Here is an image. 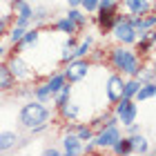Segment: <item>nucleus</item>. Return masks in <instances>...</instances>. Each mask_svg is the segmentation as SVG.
<instances>
[{
  "mask_svg": "<svg viewBox=\"0 0 156 156\" xmlns=\"http://www.w3.org/2000/svg\"><path fill=\"white\" fill-rule=\"evenodd\" d=\"M107 65L114 69V72L123 74L125 78H132V76H138L140 67H143V58L134 51V49H129L127 45H116L107 49Z\"/></svg>",
  "mask_w": 156,
  "mask_h": 156,
  "instance_id": "obj_1",
  "label": "nucleus"
},
{
  "mask_svg": "<svg viewBox=\"0 0 156 156\" xmlns=\"http://www.w3.org/2000/svg\"><path fill=\"white\" fill-rule=\"evenodd\" d=\"M49 118H51V109L47 107V103H40L36 98L27 101L18 112V123L27 132L38 125H49Z\"/></svg>",
  "mask_w": 156,
  "mask_h": 156,
  "instance_id": "obj_2",
  "label": "nucleus"
},
{
  "mask_svg": "<svg viewBox=\"0 0 156 156\" xmlns=\"http://www.w3.org/2000/svg\"><path fill=\"white\" fill-rule=\"evenodd\" d=\"M5 65H7V69H9V74L13 76L16 85H34L38 80V74L34 72V67L25 60V56L20 51H11L9 56H7Z\"/></svg>",
  "mask_w": 156,
  "mask_h": 156,
  "instance_id": "obj_3",
  "label": "nucleus"
},
{
  "mask_svg": "<svg viewBox=\"0 0 156 156\" xmlns=\"http://www.w3.org/2000/svg\"><path fill=\"white\" fill-rule=\"evenodd\" d=\"M109 34H112V38H114L118 45H127V47H132L134 42L138 40V34L132 27V23L127 20V13H123L120 9L116 11V16H114V25H112Z\"/></svg>",
  "mask_w": 156,
  "mask_h": 156,
  "instance_id": "obj_4",
  "label": "nucleus"
},
{
  "mask_svg": "<svg viewBox=\"0 0 156 156\" xmlns=\"http://www.w3.org/2000/svg\"><path fill=\"white\" fill-rule=\"evenodd\" d=\"M91 72V60L89 58H72L65 62V67H62V76H65L67 83H83L85 78L89 76Z\"/></svg>",
  "mask_w": 156,
  "mask_h": 156,
  "instance_id": "obj_5",
  "label": "nucleus"
},
{
  "mask_svg": "<svg viewBox=\"0 0 156 156\" xmlns=\"http://www.w3.org/2000/svg\"><path fill=\"white\" fill-rule=\"evenodd\" d=\"M112 112H114V116H116L120 127L129 125V123H134V120L138 118V105H136L134 98H118L114 103V109Z\"/></svg>",
  "mask_w": 156,
  "mask_h": 156,
  "instance_id": "obj_6",
  "label": "nucleus"
},
{
  "mask_svg": "<svg viewBox=\"0 0 156 156\" xmlns=\"http://www.w3.org/2000/svg\"><path fill=\"white\" fill-rule=\"evenodd\" d=\"M120 136H123L120 125H105V127H101V129L94 134V138H91V140H94V145H96L98 152H109L112 145H114Z\"/></svg>",
  "mask_w": 156,
  "mask_h": 156,
  "instance_id": "obj_7",
  "label": "nucleus"
},
{
  "mask_svg": "<svg viewBox=\"0 0 156 156\" xmlns=\"http://www.w3.org/2000/svg\"><path fill=\"white\" fill-rule=\"evenodd\" d=\"M31 11H34V7L27 2V0H18V2H13L11 5V20L13 23L11 25H18V27H23V29H27V27H31Z\"/></svg>",
  "mask_w": 156,
  "mask_h": 156,
  "instance_id": "obj_8",
  "label": "nucleus"
},
{
  "mask_svg": "<svg viewBox=\"0 0 156 156\" xmlns=\"http://www.w3.org/2000/svg\"><path fill=\"white\" fill-rule=\"evenodd\" d=\"M118 9L127 16H145L150 11H156L152 0H118Z\"/></svg>",
  "mask_w": 156,
  "mask_h": 156,
  "instance_id": "obj_9",
  "label": "nucleus"
},
{
  "mask_svg": "<svg viewBox=\"0 0 156 156\" xmlns=\"http://www.w3.org/2000/svg\"><path fill=\"white\" fill-rule=\"evenodd\" d=\"M123 83H125V76L118 74V72H112L105 80V96H107V103L114 105L118 98H123Z\"/></svg>",
  "mask_w": 156,
  "mask_h": 156,
  "instance_id": "obj_10",
  "label": "nucleus"
},
{
  "mask_svg": "<svg viewBox=\"0 0 156 156\" xmlns=\"http://www.w3.org/2000/svg\"><path fill=\"white\" fill-rule=\"evenodd\" d=\"M60 150L62 154H67V156H78V154H83V140L76 136V134L69 129H65V134H62V138H60Z\"/></svg>",
  "mask_w": 156,
  "mask_h": 156,
  "instance_id": "obj_11",
  "label": "nucleus"
},
{
  "mask_svg": "<svg viewBox=\"0 0 156 156\" xmlns=\"http://www.w3.org/2000/svg\"><path fill=\"white\" fill-rule=\"evenodd\" d=\"M127 20L132 23V27L136 29L138 36H143L147 29H154L156 27V11H150L145 16H127Z\"/></svg>",
  "mask_w": 156,
  "mask_h": 156,
  "instance_id": "obj_12",
  "label": "nucleus"
},
{
  "mask_svg": "<svg viewBox=\"0 0 156 156\" xmlns=\"http://www.w3.org/2000/svg\"><path fill=\"white\" fill-rule=\"evenodd\" d=\"M40 34L42 31L38 29V27H27L25 34H23V38L13 45V51H25V49H29V47H36L38 40H40Z\"/></svg>",
  "mask_w": 156,
  "mask_h": 156,
  "instance_id": "obj_13",
  "label": "nucleus"
},
{
  "mask_svg": "<svg viewBox=\"0 0 156 156\" xmlns=\"http://www.w3.org/2000/svg\"><path fill=\"white\" fill-rule=\"evenodd\" d=\"M58 109V114H60V118L65 120V123H76L78 118H80V105H78L76 101H65L60 105V107H56Z\"/></svg>",
  "mask_w": 156,
  "mask_h": 156,
  "instance_id": "obj_14",
  "label": "nucleus"
},
{
  "mask_svg": "<svg viewBox=\"0 0 156 156\" xmlns=\"http://www.w3.org/2000/svg\"><path fill=\"white\" fill-rule=\"evenodd\" d=\"M127 138H129L132 154H150V152H152V147H150V138H147L143 132L127 134Z\"/></svg>",
  "mask_w": 156,
  "mask_h": 156,
  "instance_id": "obj_15",
  "label": "nucleus"
},
{
  "mask_svg": "<svg viewBox=\"0 0 156 156\" xmlns=\"http://www.w3.org/2000/svg\"><path fill=\"white\" fill-rule=\"evenodd\" d=\"M18 140H20V136H18L16 132H11V129L0 132V154L13 152V150L18 147Z\"/></svg>",
  "mask_w": 156,
  "mask_h": 156,
  "instance_id": "obj_16",
  "label": "nucleus"
},
{
  "mask_svg": "<svg viewBox=\"0 0 156 156\" xmlns=\"http://www.w3.org/2000/svg\"><path fill=\"white\" fill-rule=\"evenodd\" d=\"M51 29H54V31H58V34H65V36H78V34H80V31H78V27H76L67 16L58 18V20H56V23L51 25Z\"/></svg>",
  "mask_w": 156,
  "mask_h": 156,
  "instance_id": "obj_17",
  "label": "nucleus"
},
{
  "mask_svg": "<svg viewBox=\"0 0 156 156\" xmlns=\"http://www.w3.org/2000/svg\"><path fill=\"white\" fill-rule=\"evenodd\" d=\"M118 11V9H116ZM116 11H101L98 9L96 13V25H98V29H101V34H109L112 29V25H114V16H116Z\"/></svg>",
  "mask_w": 156,
  "mask_h": 156,
  "instance_id": "obj_18",
  "label": "nucleus"
},
{
  "mask_svg": "<svg viewBox=\"0 0 156 156\" xmlns=\"http://www.w3.org/2000/svg\"><path fill=\"white\" fill-rule=\"evenodd\" d=\"M91 49H94V38L91 36H85V38L78 36V42L74 47V58H87Z\"/></svg>",
  "mask_w": 156,
  "mask_h": 156,
  "instance_id": "obj_19",
  "label": "nucleus"
},
{
  "mask_svg": "<svg viewBox=\"0 0 156 156\" xmlns=\"http://www.w3.org/2000/svg\"><path fill=\"white\" fill-rule=\"evenodd\" d=\"M67 18H69V20H72V23L78 27V31H83L85 27H87V23H89V20H87V13H85L80 7H69Z\"/></svg>",
  "mask_w": 156,
  "mask_h": 156,
  "instance_id": "obj_20",
  "label": "nucleus"
},
{
  "mask_svg": "<svg viewBox=\"0 0 156 156\" xmlns=\"http://www.w3.org/2000/svg\"><path fill=\"white\" fill-rule=\"evenodd\" d=\"M31 98H36V101L40 103H49L51 101V89H49V85L47 83H34L31 85Z\"/></svg>",
  "mask_w": 156,
  "mask_h": 156,
  "instance_id": "obj_21",
  "label": "nucleus"
},
{
  "mask_svg": "<svg viewBox=\"0 0 156 156\" xmlns=\"http://www.w3.org/2000/svg\"><path fill=\"white\" fill-rule=\"evenodd\" d=\"M72 94H74L72 83H65L58 91H54V94H51V103H54V107H60V105L65 103V101H69V98H72Z\"/></svg>",
  "mask_w": 156,
  "mask_h": 156,
  "instance_id": "obj_22",
  "label": "nucleus"
},
{
  "mask_svg": "<svg viewBox=\"0 0 156 156\" xmlns=\"http://www.w3.org/2000/svg\"><path fill=\"white\" fill-rule=\"evenodd\" d=\"M13 87H16L13 76L9 74L5 62H0V91H13Z\"/></svg>",
  "mask_w": 156,
  "mask_h": 156,
  "instance_id": "obj_23",
  "label": "nucleus"
},
{
  "mask_svg": "<svg viewBox=\"0 0 156 156\" xmlns=\"http://www.w3.org/2000/svg\"><path fill=\"white\" fill-rule=\"evenodd\" d=\"M154 94H156V85H154V83H143V85L138 87L136 96H134V101H136V103L152 101V98H154Z\"/></svg>",
  "mask_w": 156,
  "mask_h": 156,
  "instance_id": "obj_24",
  "label": "nucleus"
},
{
  "mask_svg": "<svg viewBox=\"0 0 156 156\" xmlns=\"http://www.w3.org/2000/svg\"><path fill=\"white\" fill-rule=\"evenodd\" d=\"M140 83L136 76H132V78H125V83H123V98H134L136 96V91H138V87H140Z\"/></svg>",
  "mask_w": 156,
  "mask_h": 156,
  "instance_id": "obj_25",
  "label": "nucleus"
},
{
  "mask_svg": "<svg viewBox=\"0 0 156 156\" xmlns=\"http://www.w3.org/2000/svg\"><path fill=\"white\" fill-rule=\"evenodd\" d=\"M72 132L83 140V143H87V140L94 138V129H91L87 123H78V125H74V127H72Z\"/></svg>",
  "mask_w": 156,
  "mask_h": 156,
  "instance_id": "obj_26",
  "label": "nucleus"
},
{
  "mask_svg": "<svg viewBox=\"0 0 156 156\" xmlns=\"http://www.w3.org/2000/svg\"><path fill=\"white\" fill-rule=\"evenodd\" d=\"M109 152H112V154H132V147H129V138H127L125 134H123V136H120V138L116 140V143L112 145V150H109Z\"/></svg>",
  "mask_w": 156,
  "mask_h": 156,
  "instance_id": "obj_27",
  "label": "nucleus"
},
{
  "mask_svg": "<svg viewBox=\"0 0 156 156\" xmlns=\"http://www.w3.org/2000/svg\"><path fill=\"white\" fill-rule=\"evenodd\" d=\"M45 83L49 85V89H51V94H54V91H58V89H60L67 80H65V76H62V72H54V74L49 76Z\"/></svg>",
  "mask_w": 156,
  "mask_h": 156,
  "instance_id": "obj_28",
  "label": "nucleus"
},
{
  "mask_svg": "<svg viewBox=\"0 0 156 156\" xmlns=\"http://www.w3.org/2000/svg\"><path fill=\"white\" fill-rule=\"evenodd\" d=\"M47 18H49V9L47 7H34V11H31V23H47Z\"/></svg>",
  "mask_w": 156,
  "mask_h": 156,
  "instance_id": "obj_29",
  "label": "nucleus"
},
{
  "mask_svg": "<svg viewBox=\"0 0 156 156\" xmlns=\"http://www.w3.org/2000/svg\"><path fill=\"white\" fill-rule=\"evenodd\" d=\"M23 34H25V29L23 27H18V25H11L9 27V31H7V38H9V42L11 45H16V42L23 38Z\"/></svg>",
  "mask_w": 156,
  "mask_h": 156,
  "instance_id": "obj_30",
  "label": "nucleus"
},
{
  "mask_svg": "<svg viewBox=\"0 0 156 156\" xmlns=\"http://www.w3.org/2000/svg\"><path fill=\"white\" fill-rule=\"evenodd\" d=\"M11 13H5V16H0V38H5L7 36V31H9V27H11Z\"/></svg>",
  "mask_w": 156,
  "mask_h": 156,
  "instance_id": "obj_31",
  "label": "nucleus"
},
{
  "mask_svg": "<svg viewBox=\"0 0 156 156\" xmlns=\"http://www.w3.org/2000/svg\"><path fill=\"white\" fill-rule=\"evenodd\" d=\"M98 9L101 11H116L118 9V0H98Z\"/></svg>",
  "mask_w": 156,
  "mask_h": 156,
  "instance_id": "obj_32",
  "label": "nucleus"
},
{
  "mask_svg": "<svg viewBox=\"0 0 156 156\" xmlns=\"http://www.w3.org/2000/svg\"><path fill=\"white\" fill-rule=\"evenodd\" d=\"M80 9L85 11V13H96V9H98V0H80Z\"/></svg>",
  "mask_w": 156,
  "mask_h": 156,
  "instance_id": "obj_33",
  "label": "nucleus"
},
{
  "mask_svg": "<svg viewBox=\"0 0 156 156\" xmlns=\"http://www.w3.org/2000/svg\"><path fill=\"white\" fill-rule=\"evenodd\" d=\"M42 154H45V156H60V154H62V150H60V147L49 145V147H45V150H42Z\"/></svg>",
  "mask_w": 156,
  "mask_h": 156,
  "instance_id": "obj_34",
  "label": "nucleus"
},
{
  "mask_svg": "<svg viewBox=\"0 0 156 156\" xmlns=\"http://www.w3.org/2000/svg\"><path fill=\"white\" fill-rule=\"evenodd\" d=\"M67 5L69 7H78V5H80V0H67Z\"/></svg>",
  "mask_w": 156,
  "mask_h": 156,
  "instance_id": "obj_35",
  "label": "nucleus"
},
{
  "mask_svg": "<svg viewBox=\"0 0 156 156\" xmlns=\"http://www.w3.org/2000/svg\"><path fill=\"white\" fill-rule=\"evenodd\" d=\"M5 56H7V49H5L2 45H0V60H2V58H5Z\"/></svg>",
  "mask_w": 156,
  "mask_h": 156,
  "instance_id": "obj_36",
  "label": "nucleus"
},
{
  "mask_svg": "<svg viewBox=\"0 0 156 156\" xmlns=\"http://www.w3.org/2000/svg\"><path fill=\"white\" fill-rule=\"evenodd\" d=\"M7 2H9V5H13V2H18V0H7Z\"/></svg>",
  "mask_w": 156,
  "mask_h": 156,
  "instance_id": "obj_37",
  "label": "nucleus"
}]
</instances>
